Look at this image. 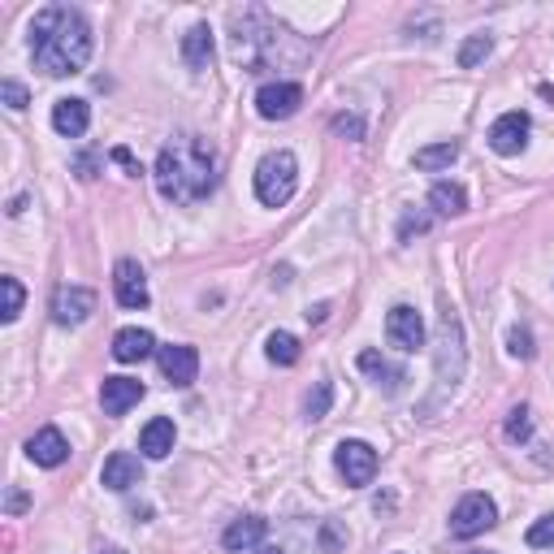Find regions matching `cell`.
<instances>
[{"instance_id": "24", "label": "cell", "mask_w": 554, "mask_h": 554, "mask_svg": "<svg viewBox=\"0 0 554 554\" xmlns=\"http://www.w3.org/2000/svg\"><path fill=\"white\" fill-rule=\"evenodd\" d=\"M455 161H459V143H433V148H420L416 152V169H429V174L451 169Z\"/></svg>"}, {"instance_id": "31", "label": "cell", "mask_w": 554, "mask_h": 554, "mask_svg": "<svg viewBox=\"0 0 554 554\" xmlns=\"http://www.w3.org/2000/svg\"><path fill=\"white\" fill-rule=\"evenodd\" d=\"M507 347H511V355H516V360H533V334L529 329H511L507 334Z\"/></svg>"}, {"instance_id": "2", "label": "cell", "mask_w": 554, "mask_h": 554, "mask_svg": "<svg viewBox=\"0 0 554 554\" xmlns=\"http://www.w3.org/2000/svg\"><path fill=\"white\" fill-rule=\"evenodd\" d=\"M156 187L169 204H200L217 187V156L204 139L174 135L156 156Z\"/></svg>"}, {"instance_id": "40", "label": "cell", "mask_w": 554, "mask_h": 554, "mask_svg": "<svg viewBox=\"0 0 554 554\" xmlns=\"http://www.w3.org/2000/svg\"><path fill=\"white\" fill-rule=\"evenodd\" d=\"M100 554H122V550H117V546H109V550H100Z\"/></svg>"}, {"instance_id": "19", "label": "cell", "mask_w": 554, "mask_h": 554, "mask_svg": "<svg viewBox=\"0 0 554 554\" xmlns=\"http://www.w3.org/2000/svg\"><path fill=\"white\" fill-rule=\"evenodd\" d=\"M152 351H156V338L148 334V329H122V334L113 338V360L117 364H139V360H148Z\"/></svg>"}, {"instance_id": "30", "label": "cell", "mask_w": 554, "mask_h": 554, "mask_svg": "<svg viewBox=\"0 0 554 554\" xmlns=\"http://www.w3.org/2000/svg\"><path fill=\"white\" fill-rule=\"evenodd\" d=\"M529 546L533 550H554V516H542L529 529Z\"/></svg>"}, {"instance_id": "17", "label": "cell", "mask_w": 554, "mask_h": 554, "mask_svg": "<svg viewBox=\"0 0 554 554\" xmlns=\"http://www.w3.org/2000/svg\"><path fill=\"white\" fill-rule=\"evenodd\" d=\"M87 126H91L87 100H57V109H52V130H57V135L78 139Z\"/></svg>"}, {"instance_id": "25", "label": "cell", "mask_w": 554, "mask_h": 554, "mask_svg": "<svg viewBox=\"0 0 554 554\" xmlns=\"http://www.w3.org/2000/svg\"><path fill=\"white\" fill-rule=\"evenodd\" d=\"M265 355L273 364H282V368H290V364H299V338L295 334H269V342H265Z\"/></svg>"}, {"instance_id": "32", "label": "cell", "mask_w": 554, "mask_h": 554, "mask_svg": "<svg viewBox=\"0 0 554 554\" xmlns=\"http://www.w3.org/2000/svg\"><path fill=\"white\" fill-rule=\"evenodd\" d=\"M0 100H5L13 113L31 104V96H26V87H22V83H13V78H5V83H0Z\"/></svg>"}, {"instance_id": "35", "label": "cell", "mask_w": 554, "mask_h": 554, "mask_svg": "<svg viewBox=\"0 0 554 554\" xmlns=\"http://www.w3.org/2000/svg\"><path fill=\"white\" fill-rule=\"evenodd\" d=\"M113 161H117V165H122V169H130V174H139V165H135V156H130L126 148H117V152H113Z\"/></svg>"}, {"instance_id": "21", "label": "cell", "mask_w": 554, "mask_h": 554, "mask_svg": "<svg viewBox=\"0 0 554 554\" xmlns=\"http://www.w3.org/2000/svg\"><path fill=\"white\" fill-rule=\"evenodd\" d=\"M265 529H269V524L260 520V516H243V520H234L230 529H226L221 546H226V550H252V546L265 542Z\"/></svg>"}, {"instance_id": "10", "label": "cell", "mask_w": 554, "mask_h": 554, "mask_svg": "<svg viewBox=\"0 0 554 554\" xmlns=\"http://www.w3.org/2000/svg\"><path fill=\"white\" fill-rule=\"evenodd\" d=\"M91 312H96V290L57 286V295H52V321L57 325H83Z\"/></svg>"}, {"instance_id": "34", "label": "cell", "mask_w": 554, "mask_h": 554, "mask_svg": "<svg viewBox=\"0 0 554 554\" xmlns=\"http://www.w3.org/2000/svg\"><path fill=\"white\" fill-rule=\"evenodd\" d=\"M96 165H100V156L96 152H87V156H78V178H96Z\"/></svg>"}, {"instance_id": "5", "label": "cell", "mask_w": 554, "mask_h": 554, "mask_svg": "<svg viewBox=\"0 0 554 554\" xmlns=\"http://www.w3.org/2000/svg\"><path fill=\"white\" fill-rule=\"evenodd\" d=\"M464 364H468L464 325H459V312L451 303H442V316H438V381L442 386H455L464 377Z\"/></svg>"}, {"instance_id": "18", "label": "cell", "mask_w": 554, "mask_h": 554, "mask_svg": "<svg viewBox=\"0 0 554 554\" xmlns=\"http://www.w3.org/2000/svg\"><path fill=\"white\" fill-rule=\"evenodd\" d=\"M213 31H208V22H195L187 35H182V61L191 65V70H208L213 65Z\"/></svg>"}, {"instance_id": "27", "label": "cell", "mask_w": 554, "mask_h": 554, "mask_svg": "<svg viewBox=\"0 0 554 554\" xmlns=\"http://www.w3.org/2000/svg\"><path fill=\"white\" fill-rule=\"evenodd\" d=\"M490 48H494L490 35H472L468 44L459 48V65H464V70H472V65H481L485 57H490Z\"/></svg>"}, {"instance_id": "23", "label": "cell", "mask_w": 554, "mask_h": 554, "mask_svg": "<svg viewBox=\"0 0 554 554\" xmlns=\"http://www.w3.org/2000/svg\"><path fill=\"white\" fill-rule=\"evenodd\" d=\"M429 204L438 208L442 217H459L468 208V191L459 187V182H433V191H429Z\"/></svg>"}, {"instance_id": "3", "label": "cell", "mask_w": 554, "mask_h": 554, "mask_svg": "<svg viewBox=\"0 0 554 554\" xmlns=\"http://www.w3.org/2000/svg\"><path fill=\"white\" fill-rule=\"evenodd\" d=\"M290 39L286 26L269 22L265 9H247V13H234V61L243 65L247 74H260L273 57V48Z\"/></svg>"}, {"instance_id": "14", "label": "cell", "mask_w": 554, "mask_h": 554, "mask_svg": "<svg viewBox=\"0 0 554 554\" xmlns=\"http://www.w3.org/2000/svg\"><path fill=\"white\" fill-rule=\"evenodd\" d=\"M26 455L35 459L39 468H61L70 459V442L61 438V429H39L31 442H26Z\"/></svg>"}, {"instance_id": "41", "label": "cell", "mask_w": 554, "mask_h": 554, "mask_svg": "<svg viewBox=\"0 0 554 554\" xmlns=\"http://www.w3.org/2000/svg\"><path fill=\"white\" fill-rule=\"evenodd\" d=\"M472 554H490V550H472Z\"/></svg>"}, {"instance_id": "28", "label": "cell", "mask_w": 554, "mask_h": 554, "mask_svg": "<svg viewBox=\"0 0 554 554\" xmlns=\"http://www.w3.org/2000/svg\"><path fill=\"white\" fill-rule=\"evenodd\" d=\"M329 403H334V381H316V390L308 394V420H325Z\"/></svg>"}, {"instance_id": "20", "label": "cell", "mask_w": 554, "mask_h": 554, "mask_svg": "<svg viewBox=\"0 0 554 554\" xmlns=\"http://www.w3.org/2000/svg\"><path fill=\"white\" fill-rule=\"evenodd\" d=\"M139 459L135 455H126V451H117V455H109L104 459V485H109L113 494H126L130 485H139Z\"/></svg>"}, {"instance_id": "7", "label": "cell", "mask_w": 554, "mask_h": 554, "mask_svg": "<svg viewBox=\"0 0 554 554\" xmlns=\"http://www.w3.org/2000/svg\"><path fill=\"white\" fill-rule=\"evenodd\" d=\"M334 464L342 472V481L355 485V490L377 477V451L368 442H342L338 451H334Z\"/></svg>"}, {"instance_id": "13", "label": "cell", "mask_w": 554, "mask_h": 554, "mask_svg": "<svg viewBox=\"0 0 554 554\" xmlns=\"http://www.w3.org/2000/svg\"><path fill=\"white\" fill-rule=\"evenodd\" d=\"M139 399H143V381H135V377H104L100 403H104V412H109V416H126Z\"/></svg>"}, {"instance_id": "38", "label": "cell", "mask_w": 554, "mask_h": 554, "mask_svg": "<svg viewBox=\"0 0 554 554\" xmlns=\"http://www.w3.org/2000/svg\"><path fill=\"white\" fill-rule=\"evenodd\" d=\"M325 312H329V308H325V303H316V308L308 312V321H316V325H321V321H325Z\"/></svg>"}, {"instance_id": "11", "label": "cell", "mask_w": 554, "mask_h": 554, "mask_svg": "<svg viewBox=\"0 0 554 554\" xmlns=\"http://www.w3.org/2000/svg\"><path fill=\"white\" fill-rule=\"evenodd\" d=\"M386 334L399 351H420L425 347V321H420L416 308H407V303H399V308H390L386 316Z\"/></svg>"}, {"instance_id": "6", "label": "cell", "mask_w": 554, "mask_h": 554, "mask_svg": "<svg viewBox=\"0 0 554 554\" xmlns=\"http://www.w3.org/2000/svg\"><path fill=\"white\" fill-rule=\"evenodd\" d=\"M494 524H498V507H494V498H485V494L459 498V507L451 511V537H459V542L481 537L485 529H494Z\"/></svg>"}, {"instance_id": "15", "label": "cell", "mask_w": 554, "mask_h": 554, "mask_svg": "<svg viewBox=\"0 0 554 554\" xmlns=\"http://www.w3.org/2000/svg\"><path fill=\"white\" fill-rule=\"evenodd\" d=\"M161 373H165L169 386H191L195 373H200V355H195V347H165Z\"/></svg>"}, {"instance_id": "22", "label": "cell", "mask_w": 554, "mask_h": 554, "mask_svg": "<svg viewBox=\"0 0 554 554\" xmlns=\"http://www.w3.org/2000/svg\"><path fill=\"white\" fill-rule=\"evenodd\" d=\"M360 373H368V377L377 381V386H386V394H399V390H403V381H407V377H403V368L386 364L377 351H364V355H360Z\"/></svg>"}, {"instance_id": "1", "label": "cell", "mask_w": 554, "mask_h": 554, "mask_svg": "<svg viewBox=\"0 0 554 554\" xmlns=\"http://www.w3.org/2000/svg\"><path fill=\"white\" fill-rule=\"evenodd\" d=\"M31 57H35V70H44L52 78L78 74L91 61V26H87V18H83V13H74V9H61V5L44 9L35 18V26H31Z\"/></svg>"}, {"instance_id": "37", "label": "cell", "mask_w": 554, "mask_h": 554, "mask_svg": "<svg viewBox=\"0 0 554 554\" xmlns=\"http://www.w3.org/2000/svg\"><path fill=\"white\" fill-rule=\"evenodd\" d=\"M425 226H429V221H425V217H407V221H403V239H407V234H412V230L420 234V230H425Z\"/></svg>"}, {"instance_id": "4", "label": "cell", "mask_w": 554, "mask_h": 554, "mask_svg": "<svg viewBox=\"0 0 554 554\" xmlns=\"http://www.w3.org/2000/svg\"><path fill=\"white\" fill-rule=\"evenodd\" d=\"M299 187V161L290 152H269L265 161L256 165V200L269 208L290 204V195Z\"/></svg>"}, {"instance_id": "9", "label": "cell", "mask_w": 554, "mask_h": 554, "mask_svg": "<svg viewBox=\"0 0 554 554\" xmlns=\"http://www.w3.org/2000/svg\"><path fill=\"white\" fill-rule=\"evenodd\" d=\"M529 130H533L529 113L511 109V113H503V117H498V122L490 126V148H494L498 156H516V152L529 148Z\"/></svg>"}, {"instance_id": "12", "label": "cell", "mask_w": 554, "mask_h": 554, "mask_svg": "<svg viewBox=\"0 0 554 554\" xmlns=\"http://www.w3.org/2000/svg\"><path fill=\"white\" fill-rule=\"evenodd\" d=\"M113 295L122 308H148V282H143L139 260H117L113 265Z\"/></svg>"}, {"instance_id": "16", "label": "cell", "mask_w": 554, "mask_h": 554, "mask_svg": "<svg viewBox=\"0 0 554 554\" xmlns=\"http://www.w3.org/2000/svg\"><path fill=\"white\" fill-rule=\"evenodd\" d=\"M174 442H178V429H174V420H165V416L148 420L143 433H139V451L148 459H165L169 451H174Z\"/></svg>"}, {"instance_id": "33", "label": "cell", "mask_w": 554, "mask_h": 554, "mask_svg": "<svg viewBox=\"0 0 554 554\" xmlns=\"http://www.w3.org/2000/svg\"><path fill=\"white\" fill-rule=\"evenodd\" d=\"M334 130H342V135H351V139H360L364 135V122H360V117H338Z\"/></svg>"}, {"instance_id": "8", "label": "cell", "mask_w": 554, "mask_h": 554, "mask_svg": "<svg viewBox=\"0 0 554 554\" xmlns=\"http://www.w3.org/2000/svg\"><path fill=\"white\" fill-rule=\"evenodd\" d=\"M299 104H303L299 83H265L256 91V113L265 122H286V117L299 113Z\"/></svg>"}, {"instance_id": "36", "label": "cell", "mask_w": 554, "mask_h": 554, "mask_svg": "<svg viewBox=\"0 0 554 554\" xmlns=\"http://www.w3.org/2000/svg\"><path fill=\"white\" fill-rule=\"evenodd\" d=\"M13 516H18V511H26V494H18V490H9V503H5Z\"/></svg>"}, {"instance_id": "26", "label": "cell", "mask_w": 554, "mask_h": 554, "mask_svg": "<svg viewBox=\"0 0 554 554\" xmlns=\"http://www.w3.org/2000/svg\"><path fill=\"white\" fill-rule=\"evenodd\" d=\"M0 290H5V308H0V321H18L22 303H26V290L18 277H0Z\"/></svg>"}, {"instance_id": "29", "label": "cell", "mask_w": 554, "mask_h": 554, "mask_svg": "<svg viewBox=\"0 0 554 554\" xmlns=\"http://www.w3.org/2000/svg\"><path fill=\"white\" fill-rule=\"evenodd\" d=\"M507 438L511 442H529L533 438V416H529V407H516L507 420Z\"/></svg>"}, {"instance_id": "39", "label": "cell", "mask_w": 554, "mask_h": 554, "mask_svg": "<svg viewBox=\"0 0 554 554\" xmlns=\"http://www.w3.org/2000/svg\"><path fill=\"white\" fill-rule=\"evenodd\" d=\"M256 554H282V550H277V546H256Z\"/></svg>"}]
</instances>
